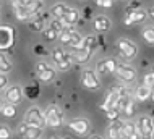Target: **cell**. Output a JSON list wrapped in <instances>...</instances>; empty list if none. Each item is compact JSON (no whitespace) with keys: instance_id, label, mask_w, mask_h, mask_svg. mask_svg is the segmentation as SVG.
<instances>
[{"instance_id":"obj_35","label":"cell","mask_w":154,"mask_h":139,"mask_svg":"<svg viewBox=\"0 0 154 139\" xmlns=\"http://www.w3.org/2000/svg\"><path fill=\"white\" fill-rule=\"evenodd\" d=\"M117 65H119V63L115 62L114 58H107V60H106V68H107V73H114V74H115Z\"/></svg>"},{"instance_id":"obj_18","label":"cell","mask_w":154,"mask_h":139,"mask_svg":"<svg viewBox=\"0 0 154 139\" xmlns=\"http://www.w3.org/2000/svg\"><path fill=\"white\" fill-rule=\"evenodd\" d=\"M122 125L123 121L122 120H114V123L109 125V128H107V137L109 139H123L122 136Z\"/></svg>"},{"instance_id":"obj_24","label":"cell","mask_w":154,"mask_h":139,"mask_svg":"<svg viewBox=\"0 0 154 139\" xmlns=\"http://www.w3.org/2000/svg\"><path fill=\"white\" fill-rule=\"evenodd\" d=\"M54 78H55V68H52V66H49L47 70L37 73V79L42 81V83H49V81H52Z\"/></svg>"},{"instance_id":"obj_9","label":"cell","mask_w":154,"mask_h":139,"mask_svg":"<svg viewBox=\"0 0 154 139\" xmlns=\"http://www.w3.org/2000/svg\"><path fill=\"white\" fill-rule=\"evenodd\" d=\"M68 128L76 134V136H86L91 129V123L86 118H73L68 121Z\"/></svg>"},{"instance_id":"obj_46","label":"cell","mask_w":154,"mask_h":139,"mask_svg":"<svg viewBox=\"0 0 154 139\" xmlns=\"http://www.w3.org/2000/svg\"><path fill=\"white\" fill-rule=\"evenodd\" d=\"M104 42H106L104 34H97V45H104Z\"/></svg>"},{"instance_id":"obj_41","label":"cell","mask_w":154,"mask_h":139,"mask_svg":"<svg viewBox=\"0 0 154 139\" xmlns=\"http://www.w3.org/2000/svg\"><path fill=\"white\" fill-rule=\"evenodd\" d=\"M11 7H13V10H21V8H24V3H26V0H10Z\"/></svg>"},{"instance_id":"obj_6","label":"cell","mask_w":154,"mask_h":139,"mask_svg":"<svg viewBox=\"0 0 154 139\" xmlns=\"http://www.w3.org/2000/svg\"><path fill=\"white\" fill-rule=\"evenodd\" d=\"M15 44V28L0 24V50H8Z\"/></svg>"},{"instance_id":"obj_43","label":"cell","mask_w":154,"mask_h":139,"mask_svg":"<svg viewBox=\"0 0 154 139\" xmlns=\"http://www.w3.org/2000/svg\"><path fill=\"white\" fill-rule=\"evenodd\" d=\"M49 68V65L45 62H37L36 63V73H41V71H44V70H47Z\"/></svg>"},{"instance_id":"obj_50","label":"cell","mask_w":154,"mask_h":139,"mask_svg":"<svg viewBox=\"0 0 154 139\" xmlns=\"http://www.w3.org/2000/svg\"><path fill=\"white\" fill-rule=\"evenodd\" d=\"M2 108H3V99L0 97V110H2Z\"/></svg>"},{"instance_id":"obj_32","label":"cell","mask_w":154,"mask_h":139,"mask_svg":"<svg viewBox=\"0 0 154 139\" xmlns=\"http://www.w3.org/2000/svg\"><path fill=\"white\" fill-rule=\"evenodd\" d=\"M0 112H2V115L7 116V118H13L16 115V107L13 104H8V105H3V108Z\"/></svg>"},{"instance_id":"obj_34","label":"cell","mask_w":154,"mask_h":139,"mask_svg":"<svg viewBox=\"0 0 154 139\" xmlns=\"http://www.w3.org/2000/svg\"><path fill=\"white\" fill-rule=\"evenodd\" d=\"M141 8H143L141 0H130V3L125 8V13H130V11H135V10H141Z\"/></svg>"},{"instance_id":"obj_33","label":"cell","mask_w":154,"mask_h":139,"mask_svg":"<svg viewBox=\"0 0 154 139\" xmlns=\"http://www.w3.org/2000/svg\"><path fill=\"white\" fill-rule=\"evenodd\" d=\"M49 28H51V29H54L55 32H59V34H60V32L65 29V24L62 23V20H57V18H54V20L51 21V23H49Z\"/></svg>"},{"instance_id":"obj_38","label":"cell","mask_w":154,"mask_h":139,"mask_svg":"<svg viewBox=\"0 0 154 139\" xmlns=\"http://www.w3.org/2000/svg\"><path fill=\"white\" fill-rule=\"evenodd\" d=\"M32 50H34V53H36V55H39V57H45V55H47V50L44 49L42 44H36L34 47H32Z\"/></svg>"},{"instance_id":"obj_20","label":"cell","mask_w":154,"mask_h":139,"mask_svg":"<svg viewBox=\"0 0 154 139\" xmlns=\"http://www.w3.org/2000/svg\"><path fill=\"white\" fill-rule=\"evenodd\" d=\"M68 10H70V7L65 5V3H55V5L51 8V15L57 20H62L66 13H68Z\"/></svg>"},{"instance_id":"obj_2","label":"cell","mask_w":154,"mask_h":139,"mask_svg":"<svg viewBox=\"0 0 154 139\" xmlns=\"http://www.w3.org/2000/svg\"><path fill=\"white\" fill-rule=\"evenodd\" d=\"M42 7H44L42 0H26L24 8H21V10H16L15 15H16V18H18V20L24 21V20L32 18V16H34Z\"/></svg>"},{"instance_id":"obj_5","label":"cell","mask_w":154,"mask_h":139,"mask_svg":"<svg viewBox=\"0 0 154 139\" xmlns=\"http://www.w3.org/2000/svg\"><path fill=\"white\" fill-rule=\"evenodd\" d=\"M45 115V121H47V126H51V128H59L62 126V120H63V113L57 105H49L47 108H45L44 112Z\"/></svg>"},{"instance_id":"obj_40","label":"cell","mask_w":154,"mask_h":139,"mask_svg":"<svg viewBox=\"0 0 154 139\" xmlns=\"http://www.w3.org/2000/svg\"><path fill=\"white\" fill-rule=\"evenodd\" d=\"M119 110H117V108H110V110H107L106 112V116H107V120H112V121H114V120H119Z\"/></svg>"},{"instance_id":"obj_25","label":"cell","mask_w":154,"mask_h":139,"mask_svg":"<svg viewBox=\"0 0 154 139\" xmlns=\"http://www.w3.org/2000/svg\"><path fill=\"white\" fill-rule=\"evenodd\" d=\"M11 68H13V65H11V60L8 58L5 53L0 52V73H10Z\"/></svg>"},{"instance_id":"obj_26","label":"cell","mask_w":154,"mask_h":139,"mask_svg":"<svg viewBox=\"0 0 154 139\" xmlns=\"http://www.w3.org/2000/svg\"><path fill=\"white\" fill-rule=\"evenodd\" d=\"M122 113H125L128 118H131V116L136 113V105H135V97H133V95L128 97V102H127V105H125V108L122 110Z\"/></svg>"},{"instance_id":"obj_23","label":"cell","mask_w":154,"mask_h":139,"mask_svg":"<svg viewBox=\"0 0 154 139\" xmlns=\"http://www.w3.org/2000/svg\"><path fill=\"white\" fill-rule=\"evenodd\" d=\"M81 47H85V49H89V50H93V52H96V49L99 47V45H97V36H94V34H91V36H86L85 39H83V44H81Z\"/></svg>"},{"instance_id":"obj_1","label":"cell","mask_w":154,"mask_h":139,"mask_svg":"<svg viewBox=\"0 0 154 139\" xmlns=\"http://www.w3.org/2000/svg\"><path fill=\"white\" fill-rule=\"evenodd\" d=\"M117 49H119L120 57L127 62L135 60L136 55H138V45L130 39H120L117 42Z\"/></svg>"},{"instance_id":"obj_28","label":"cell","mask_w":154,"mask_h":139,"mask_svg":"<svg viewBox=\"0 0 154 139\" xmlns=\"http://www.w3.org/2000/svg\"><path fill=\"white\" fill-rule=\"evenodd\" d=\"M52 60L55 62V65L59 66L62 62L65 60V55H66V52H63V49L62 47H55V49H52Z\"/></svg>"},{"instance_id":"obj_36","label":"cell","mask_w":154,"mask_h":139,"mask_svg":"<svg viewBox=\"0 0 154 139\" xmlns=\"http://www.w3.org/2000/svg\"><path fill=\"white\" fill-rule=\"evenodd\" d=\"M0 139H11V131L5 125H0Z\"/></svg>"},{"instance_id":"obj_12","label":"cell","mask_w":154,"mask_h":139,"mask_svg":"<svg viewBox=\"0 0 154 139\" xmlns=\"http://www.w3.org/2000/svg\"><path fill=\"white\" fill-rule=\"evenodd\" d=\"M110 26H112V23H110V20H109V16H107V15L94 16L93 28H94V31L97 32V34H106V32L110 29Z\"/></svg>"},{"instance_id":"obj_19","label":"cell","mask_w":154,"mask_h":139,"mask_svg":"<svg viewBox=\"0 0 154 139\" xmlns=\"http://www.w3.org/2000/svg\"><path fill=\"white\" fill-rule=\"evenodd\" d=\"M135 100H138V102H144V100L151 99V87L146 86V84H140L138 87L135 89Z\"/></svg>"},{"instance_id":"obj_45","label":"cell","mask_w":154,"mask_h":139,"mask_svg":"<svg viewBox=\"0 0 154 139\" xmlns=\"http://www.w3.org/2000/svg\"><path fill=\"white\" fill-rule=\"evenodd\" d=\"M112 5H114V0H104V3H102V8H110Z\"/></svg>"},{"instance_id":"obj_11","label":"cell","mask_w":154,"mask_h":139,"mask_svg":"<svg viewBox=\"0 0 154 139\" xmlns=\"http://www.w3.org/2000/svg\"><path fill=\"white\" fill-rule=\"evenodd\" d=\"M23 87L21 86H18V84H13V86H10V87H7V91H5V99H7V102L8 104H20L23 100Z\"/></svg>"},{"instance_id":"obj_31","label":"cell","mask_w":154,"mask_h":139,"mask_svg":"<svg viewBox=\"0 0 154 139\" xmlns=\"http://www.w3.org/2000/svg\"><path fill=\"white\" fill-rule=\"evenodd\" d=\"M59 41H60L63 45H70V41H72V29L65 28L63 31L59 34Z\"/></svg>"},{"instance_id":"obj_15","label":"cell","mask_w":154,"mask_h":139,"mask_svg":"<svg viewBox=\"0 0 154 139\" xmlns=\"http://www.w3.org/2000/svg\"><path fill=\"white\" fill-rule=\"evenodd\" d=\"M122 136L125 139H141L138 129H136V123H133V121H123Z\"/></svg>"},{"instance_id":"obj_42","label":"cell","mask_w":154,"mask_h":139,"mask_svg":"<svg viewBox=\"0 0 154 139\" xmlns=\"http://www.w3.org/2000/svg\"><path fill=\"white\" fill-rule=\"evenodd\" d=\"M7 84H8V78H7V74H5V73H0V91L5 89Z\"/></svg>"},{"instance_id":"obj_4","label":"cell","mask_w":154,"mask_h":139,"mask_svg":"<svg viewBox=\"0 0 154 139\" xmlns=\"http://www.w3.org/2000/svg\"><path fill=\"white\" fill-rule=\"evenodd\" d=\"M115 76H117L120 81L130 84V83H135L136 81V70L133 68L131 65L128 63H119L117 65V70H115Z\"/></svg>"},{"instance_id":"obj_51","label":"cell","mask_w":154,"mask_h":139,"mask_svg":"<svg viewBox=\"0 0 154 139\" xmlns=\"http://www.w3.org/2000/svg\"><path fill=\"white\" fill-rule=\"evenodd\" d=\"M49 139H59V137H57V136H51V137H49Z\"/></svg>"},{"instance_id":"obj_29","label":"cell","mask_w":154,"mask_h":139,"mask_svg":"<svg viewBox=\"0 0 154 139\" xmlns=\"http://www.w3.org/2000/svg\"><path fill=\"white\" fill-rule=\"evenodd\" d=\"M83 39H85V37H83L80 32L75 31V29H72V41H70V47H73L75 50L80 49L81 44H83Z\"/></svg>"},{"instance_id":"obj_48","label":"cell","mask_w":154,"mask_h":139,"mask_svg":"<svg viewBox=\"0 0 154 139\" xmlns=\"http://www.w3.org/2000/svg\"><path fill=\"white\" fill-rule=\"evenodd\" d=\"M89 139H104L102 136H99V134H93V136H91Z\"/></svg>"},{"instance_id":"obj_44","label":"cell","mask_w":154,"mask_h":139,"mask_svg":"<svg viewBox=\"0 0 154 139\" xmlns=\"http://www.w3.org/2000/svg\"><path fill=\"white\" fill-rule=\"evenodd\" d=\"M146 13H148V18L151 20V21H154V5H151V7L148 8V11H146Z\"/></svg>"},{"instance_id":"obj_13","label":"cell","mask_w":154,"mask_h":139,"mask_svg":"<svg viewBox=\"0 0 154 139\" xmlns=\"http://www.w3.org/2000/svg\"><path fill=\"white\" fill-rule=\"evenodd\" d=\"M148 18V13L141 8V10H135V11H130V13L125 15V20L123 23L127 26H131V24H138V23H143L144 20Z\"/></svg>"},{"instance_id":"obj_30","label":"cell","mask_w":154,"mask_h":139,"mask_svg":"<svg viewBox=\"0 0 154 139\" xmlns=\"http://www.w3.org/2000/svg\"><path fill=\"white\" fill-rule=\"evenodd\" d=\"M42 37H44V41H47V42H54L55 39H59V32H55L51 28H45L42 31Z\"/></svg>"},{"instance_id":"obj_3","label":"cell","mask_w":154,"mask_h":139,"mask_svg":"<svg viewBox=\"0 0 154 139\" xmlns=\"http://www.w3.org/2000/svg\"><path fill=\"white\" fill-rule=\"evenodd\" d=\"M24 121L31 126H37V128H45L47 126V121H45V115L41 112V108L37 107H31L29 110L24 115Z\"/></svg>"},{"instance_id":"obj_21","label":"cell","mask_w":154,"mask_h":139,"mask_svg":"<svg viewBox=\"0 0 154 139\" xmlns=\"http://www.w3.org/2000/svg\"><path fill=\"white\" fill-rule=\"evenodd\" d=\"M23 94L29 100L37 99L39 97V86H37V83H31V84H28V86H24L23 87Z\"/></svg>"},{"instance_id":"obj_37","label":"cell","mask_w":154,"mask_h":139,"mask_svg":"<svg viewBox=\"0 0 154 139\" xmlns=\"http://www.w3.org/2000/svg\"><path fill=\"white\" fill-rule=\"evenodd\" d=\"M143 84H146V86H149V87H152V86H154V71H149V73L144 74Z\"/></svg>"},{"instance_id":"obj_16","label":"cell","mask_w":154,"mask_h":139,"mask_svg":"<svg viewBox=\"0 0 154 139\" xmlns=\"http://www.w3.org/2000/svg\"><path fill=\"white\" fill-rule=\"evenodd\" d=\"M80 11L76 10V8H72L70 7V10H68V13H66L63 18H62V23L65 24V28H68V29H73V26L80 21Z\"/></svg>"},{"instance_id":"obj_47","label":"cell","mask_w":154,"mask_h":139,"mask_svg":"<svg viewBox=\"0 0 154 139\" xmlns=\"http://www.w3.org/2000/svg\"><path fill=\"white\" fill-rule=\"evenodd\" d=\"M85 16L89 20V16H91V10H89V8H86V10H85Z\"/></svg>"},{"instance_id":"obj_14","label":"cell","mask_w":154,"mask_h":139,"mask_svg":"<svg viewBox=\"0 0 154 139\" xmlns=\"http://www.w3.org/2000/svg\"><path fill=\"white\" fill-rule=\"evenodd\" d=\"M122 95H119L115 91H109V94L106 95V100L101 104V110L104 112H107V110H110V108H117V105H119V100Z\"/></svg>"},{"instance_id":"obj_22","label":"cell","mask_w":154,"mask_h":139,"mask_svg":"<svg viewBox=\"0 0 154 139\" xmlns=\"http://www.w3.org/2000/svg\"><path fill=\"white\" fill-rule=\"evenodd\" d=\"M28 26H29L31 31L42 32L44 29H45V16H37V18H32L29 23H28Z\"/></svg>"},{"instance_id":"obj_27","label":"cell","mask_w":154,"mask_h":139,"mask_svg":"<svg viewBox=\"0 0 154 139\" xmlns=\"http://www.w3.org/2000/svg\"><path fill=\"white\" fill-rule=\"evenodd\" d=\"M141 36H143V41L148 45H154V26H146L141 32Z\"/></svg>"},{"instance_id":"obj_52","label":"cell","mask_w":154,"mask_h":139,"mask_svg":"<svg viewBox=\"0 0 154 139\" xmlns=\"http://www.w3.org/2000/svg\"><path fill=\"white\" fill-rule=\"evenodd\" d=\"M62 139H72V137H70V136H65V137H62Z\"/></svg>"},{"instance_id":"obj_49","label":"cell","mask_w":154,"mask_h":139,"mask_svg":"<svg viewBox=\"0 0 154 139\" xmlns=\"http://www.w3.org/2000/svg\"><path fill=\"white\" fill-rule=\"evenodd\" d=\"M151 99H152V100H154V86H152V87H151Z\"/></svg>"},{"instance_id":"obj_8","label":"cell","mask_w":154,"mask_h":139,"mask_svg":"<svg viewBox=\"0 0 154 139\" xmlns=\"http://www.w3.org/2000/svg\"><path fill=\"white\" fill-rule=\"evenodd\" d=\"M81 83H83V86L86 87V89H89V91H97V89H101V81H99V78H97V73H96L94 70H83V73H81Z\"/></svg>"},{"instance_id":"obj_10","label":"cell","mask_w":154,"mask_h":139,"mask_svg":"<svg viewBox=\"0 0 154 139\" xmlns=\"http://www.w3.org/2000/svg\"><path fill=\"white\" fill-rule=\"evenodd\" d=\"M18 134L24 139H41L42 136V128H37V126H31L26 121H23L18 126Z\"/></svg>"},{"instance_id":"obj_39","label":"cell","mask_w":154,"mask_h":139,"mask_svg":"<svg viewBox=\"0 0 154 139\" xmlns=\"http://www.w3.org/2000/svg\"><path fill=\"white\" fill-rule=\"evenodd\" d=\"M96 71L99 74H106L107 73V68H106V60H99L96 63Z\"/></svg>"},{"instance_id":"obj_7","label":"cell","mask_w":154,"mask_h":139,"mask_svg":"<svg viewBox=\"0 0 154 139\" xmlns=\"http://www.w3.org/2000/svg\"><path fill=\"white\" fill-rule=\"evenodd\" d=\"M136 129H138L141 139H152V133H154V125L151 116L148 115H141L138 121H136Z\"/></svg>"},{"instance_id":"obj_17","label":"cell","mask_w":154,"mask_h":139,"mask_svg":"<svg viewBox=\"0 0 154 139\" xmlns=\"http://www.w3.org/2000/svg\"><path fill=\"white\" fill-rule=\"evenodd\" d=\"M93 55H94L93 50L85 49V47H80V49L75 50V53H73V60H75V63H78V65H83V63L89 62V58L93 57Z\"/></svg>"}]
</instances>
